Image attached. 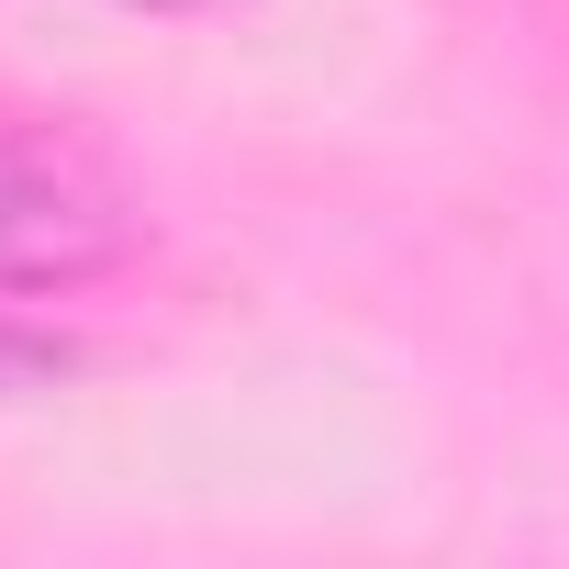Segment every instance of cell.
Masks as SVG:
<instances>
[{"label": "cell", "mask_w": 569, "mask_h": 569, "mask_svg": "<svg viewBox=\"0 0 569 569\" xmlns=\"http://www.w3.org/2000/svg\"><path fill=\"white\" fill-rule=\"evenodd\" d=\"M134 257V190L123 168L34 101H0V313L90 291Z\"/></svg>", "instance_id": "6da1fadb"}, {"label": "cell", "mask_w": 569, "mask_h": 569, "mask_svg": "<svg viewBox=\"0 0 569 569\" xmlns=\"http://www.w3.org/2000/svg\"><path fill=\"white\" fill-rule=\"evenodd\" d=\"M34 369H57L34 336H12V313H0V380H34Z\"/></svg>", "instance_id": "7a4b0ae2"}, {"label": "cell", "mask_w": 569, "mask_h": 569, "mask_svg": "<svg viewBox=\"0 0 569 569\" xmlns=\"http://www.w3.org/2000/svg\"><path fill=\"white\" fill-rule=\"evenodd\" d=\"M123 12H212V0H123Z\"/></svg>", "instance_id": "3957f363"}]
</instances>
